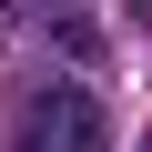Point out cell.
<instances>
[{
    "instance_id": "cell-1",
    "label": "cell",
    "mask_w": 152,
    "mask_h": 152,
    "mask_svg": "<svg viewBox=\"0 0 152 152\" xmlns=\"http://www.w3.org/2000/svg\"><path fill=\"white\" fill-rule=\"evenodd\" d=\"M31 142L41 152H112V112L91 102V81H41L31 91Z\"/></svg>"
},
{
    "instance_id": "cell-2",
    "label": "cell",
    "mask_w": 152,
    "mask_h": 152,
    "mask_svg": "<svg viewBox=\"0 0 152 152\" xmlns=\"http://www.w3.org/2000/svg\"><path fill=\"white\" fill-rule=\"evenodd\" d=\"M41 41H51L61 61H81V71L112 51V41H102V20H91V0H41Z\"/></svg>"
}]
</instances>
